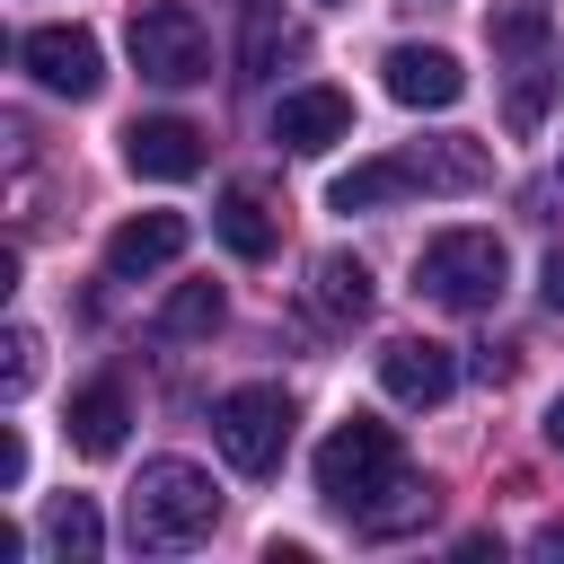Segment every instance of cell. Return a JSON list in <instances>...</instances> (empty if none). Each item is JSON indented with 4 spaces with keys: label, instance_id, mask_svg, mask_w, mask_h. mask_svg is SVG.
Masks as SVG:
<instances>
[{
    "label": "cell",
    "instance_id": "obj_1",
    "mask_svg": "<svg viewBox=\"0 0 564 564\" xmlns=\"http://www.w3.org/2000/svg\"><path fill=\"white\" fill-rule=\"evenodd\" d=\"M212 529H220V485L194 458H150L132 476V546L176 555V546H203Z\"/></svg>",
    "mask_w": 564,
    "mask_h": 564
},
{
    "label": "cell",
    "instance_id": "obj_13",
    "mask_svg": "<svg viewBox=\"0 0 564 564\" xmlns=\"http://www.w3.org/2000/svg\"><path fill=\"white\" fill-rule=\"evenodd\" d=\"M123 423H132V397H123L115 379H88V388L70 397V441H79L88 458H115V449H123Z\"/></svg>",
    "mask_w": 564,
    "mask_h": 564
},
{
    "label": "cell",
    "instance_id": "obj_24",
    "mask_svg": "<svg viewBox=\"0 0 564 564\" xmlns=\"http://www.w3.org/2000/svg\"><path fill=\"white\" fill-rule=\"evenodd\" d=\"M18 485H26V441L0 432V494H18Z\"/></svg>",
    "mask_w": 564,
    "mask_h": 564
},
{
    "label": "cell",
    "instance_id": "obj_28",
    "mask_svg": "<svg viewBox=\"0 0 564 564\" xmlns=\"http://www.w3.org/2000/svg\"><path fill=\"white\" fill-rule=\"evenodd\" d=\"M546 441H555V449H564V397H555V405H546Z\"/></svg>",
    "mask_w": 564,
    "mask_h": 564
},
{
    "label": "cell",
    "instance_id": "obj_11",
    "mask_svg": "<svg viewBox=\"0 0 564 564\" xmlns=\"http://www.w3.org/2000/svg\"><path fill=\"white\" fill-rule=\"evenodd\" d=\"M167 256H185V212H132V220L106 238V273H115V282L159 273Z\"/></svg>",
    "mask_w": 564,
    "mask_h": 564
},
{
    "label": "cell",
    "instance_id": "obj_7",
    "mask_svg": "<svg viewBox=\"0 0 564 564\" xmlns=\"http://www.w3.org/2000/svg\"><path fill=\"white\" fill-rule=\"evenodd\" d=\"M379 388H388L397 405H441V397L458 388V361H449V344H432V335H397V344L379 352Z\"/></svg>",
    "mask_w": 564,
    "mask_h": 564
},
{
    "label": "cell",
    "instance_id": "obj_29",
    "mask_svg": "<svg viewBox=\"0 0 564 564\" xmlns=\"http://www.w3.org/2000/svg\"><path fill=\"white\" fill-rule=\"evenodd\" d=\"M555 176H564V159H555Z\"/></svg>",
    "mask_w": 564,
    "mask_h": 564
},
{
    "label": "cell",
    "instance_id": "obj_21",
    "mask_svg": "<svg viewBox=\"0 0 564 564\" xmlns=\"http://www.w3.org/2000/svg\"><path fill=\"white\" fill-rule=\"evenodd\" d=\"M300 53V26L291 18H273L264 0H247V79H264L273 62H291Z\"/></svg>",
    "mask_w": 564,
    "mask_h": 564
},
{
    "label": "cell",
    "instance_id": "obj_10",
    "mask_svg": "<svg viewBox=\"0 0 564 564\" xmlns=\"http://www.w3.org/2000/svg\"><path fill=\"white\" fill-rule=\"evenodd\" d=\"M123 159H132V176H150V185H176V176L203 167V132H194L185 115H141V123L123 132Z\"/></svg>",
    "mask_w": 564,
    "mask_h": 564
},
{
    "label": "cell",
    "instance_id": "obj_12",
    "mask_svg": "<svg viewBox=\"0 0 564 564\" xmlns=\"http://www.w3.org/2000/svg\"><path fill=\"white\" fill-rule=\"evenodd\" d=\"M308 300H317V317H335V326H361L370 317V264L361 256H317L308 264Z\"/></svg>",
    "mask_w": 564,
    "mask_h": 564
},
{
    "label": "cell",
    "instance_id": "obj_4",
    "mask_svg": "<svg viewBox=\"0 0 564 564\" xmlns=\"http://www.w3.org/2000/svg\"><path fill=\"white\" fill-rule=\"evenodd\" d=\"M132 70L159 79V88H194L212 79V35L185 0H141L132 9Z\"/></svg>",
    "mask_w": 564,
    "mask_h": 564
},
{
    "label": "cell",
    "instance_id": "obj_19",
    "mask_svg": "<svg viewBox=\"0 0 564 564\" xmlns=\"http://www.w3.org/2000/svg\"><path fill=\"white\" fill-rule=\"evenodd\" d=\"M44 546H53V555H70V564H88V555L106 546V529H97V502H88V494H62V502L44 511Z\"/></svg>",
    "mask_w": 564,
    "mask_h": 564
},
{
    "label": "cell",
    "instance_id": "obj_16",
    "mask_svg": "<svg viewBox=\"0 0 564 564\" xmlns=\"http://www.w3.org/2000/svg\"><path fill=\"white\" fill-rule=\"evenodd\" d=\"M212 220H220V238H229V256H247V264H256V256H273V238H282V220H273V203H264L256 185H229Z\"/></svg>",
    "mask_w": 564,
    "mask_h": 564
},
{
    "label": "cell",
    "instance_id": "obj_14",
    "mask_svg": "<svg viewBox=\"0 0 564 564\" xmlns=\"http://www.w3.org/2000/svg\"><path fill=\"white\" fill-rule=\"evenodd\" d=\"M432 511H441V494H432V485H423V476L405 467V476H397L388 494H370V502L352 511V529H361V538H405V529H423Z\"/></svg>",
    "mask_w": 564,
    "mask_h": 564
},
{
    "label": "cell",
    "instance_id": "obj_15",
    "mask_svg": "<svg viewBox=\"0 0 564 564\" xmlns=\"http://www.w3.org/2000/svg\"><path fill=\"white\" fill-rule=\"evenodd\" d=\"M405 194H414V159H361L326 185L335 212H379V203H405Z\"/></svg>",
    "mask_w": 564,
    "mask_h": 564
},
{
    "label": "cell",
    "instance_id": "obj_8",
    "mask_svg": "<svg viewBox=\"0 0 564 564\" xmlns=\"http://www.w3.org/2000/svg\"><path fill=\"white\" fill-rule=\"evenodd\" d=\"M388 97L397 106H458L467 97V70H458V53H441V44H388Z\"/></svg>",
    "mask_w": 564,
    "mask_h": 564
},
{
    "label": "cell",
    "instance_id": "obj_6",
    "mask_svg": "<svg viewBox=\"0 0 564 564\" xmlns=\"http://www.w3.org/2000/svg\"><path fill=\"white\" fill-rule=\"evenodd\" d=\"M18 62H26V79L53 88V97H97V88H106V53H97L88 26H26V35H18Z\"/></svg>",
    "mask_w": 564,
    "mask_h": 564
},
{
    "label": "cell",
    "instance_id": "obj_25",
    "mask_svg": "<svg viewBox=\"0 0 564 564\" xmlns=\"http://www.w3.org/2000/svg\"><path fill=\"white\" fill-rule=\"evenodd\" d=\"M476 379H485V388L511 379V344H485V352H476Z\"/></svg>",
    "mask_w": 564,
    "mask_h": 564
},
{
    "label": "cell",
    "instance_id": "obj_26",
    "mask_svg": "<svg viewBox=\"0 0 564 564\" xmlns=\"http://www.w3.org/2000/svg\"><path fill=\"white\" fill-rule=\"evenodd\" d=\"M529 555H546V564H564V520H546V529L529 538Z\"/></svg>",
    "mask_w": 564,
    "mask_h": 564
},
{
    "label": "cell",
    "instance_id": "obj_23",
    "mask_svg": "<svg viewBox=\"0 0 564 564\" xmlns=\"http://www.w3.org/2000/svg\"><path fill=\"white\" fill-rule=\"evenodd\" d=\"M0 352H9V361H0V397H26V388H35V352H44V344H35V326H9V344H0Z\"/></svg>",
    "mask_w": 564,
    "mask_h": 564
},
{
    "label": "cell",
    "instance_id": "obj_27",
    "mask_svg": "<svg viewBox=\"0 0 564 564\" xmlns=\"http://www.w3.org/2000/svg\"><path fill=\"white\" fill-rule=\"evenodd\" d=\"M538 300H546V308L564 317V256H546V282H538Z\"/></svg>",
    "mask_w": 564,
    "mask_h": 564
},
{
    "label": "cell",
    "instance_id": "obj_2",
    "mask_svg": "<svg viewBox=\"0 0 564 564\" xmlns=\"http://www.w3.org/2000/svg\"><path fill=\"white\" fill-rule=\"evenodd\" d=\"M502 282H511V247H502L494 229H441V238L414 256V291L441 300V308H467V317L494 308Z\"/></svg>",
    "mask_w": 564,
    "mask_h": 564
},
{
    "label": "cell",
    "instance_id": "obj_3",
    "mask_svg": "<svg viewBox=\"0 0 564 564\" xmlns=\"http://www.w3.org/2000/svg\"><path fill=\"white\" fill-rule=\"evenodd\" d=\"M405 476V449H397V432L379 423V414H344L326 441H317V494L352 520L370 494H388Z\"/></svg>",
    "mask_w": 564,
    "mask_h": 564
},
{
    "label": "cell",
    "instance_id": "obj_22",
    "mask_svg": "<svg viewBox=\"0 0 564 564\" xmlns=\"http://www.w3.org/2000/svg\"><path fill=\"white\" fill-rule=\"evenodd\" d=\"M546 97H555V79H546V70H520L511 97H502V123H511V132H538V123H546Z\"/></svg>",
    "mask_w": 564,
    "mask_h": 564
},
{
    "label": "cell",
    "instance_id": "obj_5",
    "mask_svg": "<svg viewBox=\"0 0 564 564\" xmlns=\"http://www.w3.org/2000/svg\"><path fill=\"white\" fill-rule=\"evenodd\" d=\"M212 432H220V458L238 467V476H273L282 467V449H291V397L282 388H229L220 397V414H212Z\"/></svg>",
    "mask_w": 564,
    "mask_h": 564
},
{
    "label": "cell",
    "instance_id": "obj_9",
    "mask_svg": "<svg viewBox=\"0 0 564 564\" xmlns=\"http://www.w3.org/2000/svg\"><path fill=\"white\" fill-rule=\"evenodd\" d=\"M344 132H352V97H344V88H291V97L273 106V141L300 150V159L335 150Z\"/></svg>",
    "mask_w": 564,
    "mask_h": 564
},
{
    "label": "cell",
    "instance_id": "obj_20",
    "mask_svg": "<svg viewBox=\"0 0 564 564\" xmlns=\"http://www.w3.org/2000/svg\"><path fill=\"white\" fill-rule=\"evenodd\" d=\"M212 326H220V282H176L167 308H159V335L185 344V335H212Z\"/></svg>",
    "mask_w": 564,
    "mask_h": 564
},
{
    "label": "cell",
    "instance_id": "obj_17",
    "mask_svg": "<svg viewBox=\"0 0 564 564\" xmlns=\"http://www.w3.org/2000/svg\"><path fill=\"white\" fill-rule=\"evenodd\" d=\"M414 185H432V194H476L485 185V141H423L414 150Z\"/></svg>",
    "mask_w": 564,
    "mask_h": 564
},
{
    "label": "cell",
    "instance_id": "obj_18",
    "mask_svg": "<svg viewBox=\"0 0 564 564\" xmlns=\"http://www.w3.org/2000/svg\"><path fill=\"white\" fill-rule=\"evenodd\" d=\"M485 35H494L502 62H538V44H546V0H494V9H485Z\"/></svg>",
    "mask_w": 564,
    "mask_h": 564
}]
</instances>
